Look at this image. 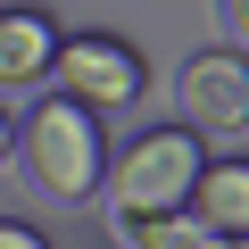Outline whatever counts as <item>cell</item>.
Masks as SVG:
<instances>
[{
    "label": "cell",
    "mask_w": 249,
    "mask_h": 249,
    "mask_svg": "<svg viewBox=\"0 0 249 249\" xmlns=\"http://www.w3.org/2000/svg\"><path fill=\"white\" fill-rule=\"evenodd\" d=\"M208 166V142L183 133V124H150L133 133L108 175H100V199H108V224H142V216H183L191 208V183Z\"/></svg>",
    "instance_id": "6da1fadb"
},
{
    "label": "cell",
    "mask_w": 249,
    "mask_h": 249,
    "mask_svg": "<svg viewBox=\"0 0 249 249\" xmlns=\"http://www.w3.org/2000/svg\"><path fill=\"white\" fill-rule=\"evenodd\" d=\"M17 158H25V175L50 199H100L108 133H100V116L75 108V100H34L25 124H17Z\"/></svg>",
    "instance_id": "7a4b0ae2"
},
{
    "label": "cell",
    "mask_w": 249,
    "mask_h": 249,
    "mask_svg": "<svg viewBox=\"0 0 249 249\" xmlns=\"http://www.w3.org/2000/svg\"><path fill=\"white\" fill-rule=\"evenodd\" d=\"M50 75H58V100H75V108H91V116L133 108V100L150 91L142 50H133V42H116V34H58Z\"/></svg>",
    "instance_id": "3957f363"
},
{
    "label": "cell",
    "mask_w": 249,
    "mask_h": 249,
    "mask_svg": "<svg viewBox=\"0 0 249 249\" xmlns=\"http://www.w3.org/2000/svg\"><path fill=\"white\" fill-rule=\"evenodd\" d=\"M175 100H183V133H216V142H232V133H249V58L241 50H199V58H183V83H175Z\"/></svg>",
    "instance_id": "277c9868"
},
{
    "label": "cell",
    "mask_w": 249,
    "mask_h": 249,
    "mask_svg": "<svg viewBox=\"0 0 249 249\" xmlns=\"http://www.w3.org/2000/svg\"><path fill=\"white\" fill-rule=\"evenodd\" d=\"M58 17L17 0V9H0V91H25V83H50V58H58Z\"/></svg>",
    "instance_id": "5b68a950"
},
{
    "label": "cell",
    "mask_w": 249,
    "mask_h": 249,
    "mask_svg": "<svg viewBox=\"0 0 249 249\" xmlns=\"http://www.w3.org/2000/svg\"><path fill=\"white\" fill-rule=\"evenodd\" d=\"M208 241H249V158H208L183 208Z\"/></svg>",
    "instance_id": "8992f818"
},
{
    "label": "cell",
    "mask_w": 249,
    "mask_h": 249,
    "mask_svg": "<svg viewBox=\"0 0 249 249\" xmlns=\"http://www.w3.org/2000/svg\"><path fill=\"white\" fill-rule=\"evenodd\" d=\"M124 249H208V232L191 216H142V224H116Z\"/></svg>",
    "instance_id": "52a82bcc"
},
{
    "label": "cell",
    "mask_w": 249,
    "mask_h": 249,
    "mask_svg": "<svg viewBox=\"0 0 249 249\" xmlns=\"http://www.w3.org/2000/svg\"><path fill=\"white\" fill-rule=\"evenodd\" d=\"M216 50H249V0H216Z\"/></svg>",
    "instance_id": "ba28073f"
},
{
    "label": "cell",
    "mask_w": 249,
    "mask_h": 249,
    "mask_svg": "<svg viewBox=\"0 0 249 249\" xmlns=\"http://www.w3.org/2000/svg\"><path fill=\"white\" fill-rule=\"evenodd\" d=\"M0 249H50V232H34L25 216H0Z\"/></svg>",
    "instance_id": "9c48e42d"
},
{
    "label": "cell",
    "mask_w": 249,
    "mask_h": 249,
    "mask_svg": "<svg viewBox=\"0 0 249 249\" xmlns=\"http://www.w3.org/2000/svg\"><path fill=\"white\" fill-rule=\"evenodd\" d=\"M9 158H17V116L0 108V166H9Z\"/></svg>",
    "instance_id": "30bf717a"
},
{
    "label": "cell",
    "mask_w": 249,
    "mask_h": 249,
    "mask_svg": "<svg viewBox=\"0 0 249 249\" xmlns=\"http://www.w3.org/2000/svg\"><path fill=\"white\" fill-rule=\"evenodd\" d=\"M208 249H249V241H208Z\"/></svg>",
    "instance_id": "8fae6325"
}]
</instances>
